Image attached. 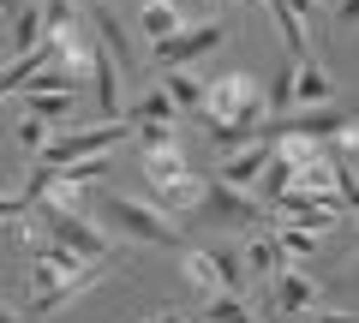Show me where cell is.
<instances>
[{"instance_id": "obj_29", "label": "cell", "mask_w": 359, "mask_h": 323, "mask_svg": "<svg viewBox=\"0 0 359 323\" xmlns=\"http://www.w3.org/2000/svg\"><path fill=\"white\" fill-rule=\"evenodd\" d=\"M144 6H150V0H144Z\"/></svg>"}, {"instance_id": "obj_28", "label": "cell", "mask_w": 359, "mask_h": 323, "mask_svg": "<svg viewBox=\"0 0 359 323\" xmlns=\"http://www.w3.org/2000/svg\"><path fill=\"white\" fill-rule=\"evenodd\" d=\"M72 6H108V0H72Z\"/></svg>"}, {"instance_id": "obj_10", "label": "cell", "mask_w": 359, "mask_h": 323, "mask_svg": "<svg viewBox=\"0 0 359 323\" xmlns=\"http://www.w3.org/2000/svg\"><path fill=\"white\" fill-rule=\"evenodd\" d=\"M269 168V138L264 144H245V150H233L228 162H222V186H233V192H245V186H257Z\"/></svg>"}, {"instance_id": "obj_15", "label": "cell", "mask_w": 359, "mask_h": 323, "mask_svg": "<svg viewBox=\"0 0 359 323\" xmlns=\"http://www.w3.org/2000/svg\"><path fill=\"white\" fill-rule=\"evenodd\" d=\"M323 233H306V228H282L276 233V252H282V263H306L311 252H318Z\"/></svg>"}, {"instance_id": "obj_9", "label": "cell", "mask_w": 359, "mask_h": 323, "mask_svg": "<svg viewBox=\"0 0 359 323\" xmlns=\"http://www.w3.org/2000/svg\"><path fill=\"white\" fill-rule=\"evenodd\" d=\"M192 216H210V221H245V216H264V209H257L245 192H233V186H204V198H198Z\"/></svg>"}, {"instance_id": "obj_23", "label": "cell", "mask_w": 359, "mask_h": 323, "mask_svg": "<svg viewBox=\"0 0 359 323\" xmlns=\"http://www.w3.org/2000/svg\"><path fill=\"white\" fill-rule=\"evenodd\" d=\"M25 209H30V198H25V192L0 198V221H18V216H25Z\"/></svg>"}, {"instance_id": "obj_14", "label": "cell", "mask_w": 359, "mask_h": 323, "mask_svg": "<svg viewBox=\"0 0 359 323\" xmlns=\"http://www.w3.org/2000/svg\"><path fill=\"white\" fill-rule=\"evenodd\" d=\"M186 282L198 294H222V270H216V252H186Z\"/></svg>"}, {"instance_id": "obj_12", "label": "cell", "mask_w": 359, "mask_h": 323, "mask_svg": "<svg viewBox=\"0 0 359 323\" xmlns=\"http://www.w3.org/2000/svg\"><path fill=\"white\" fill-rule=\"evenodd\" d=\"M42 42V6H30V0H13V48L30 54Z\"/></svg>"}, {"instance_id": "obj_13", "label": "cell", "mask_w": 359, "mask_h": 323, "mask_svg": "<svg viewBox=\"0 0 359 323\" xmlns=\"http://www.w3.org/2000/svg\"><path fill=\"white\" fill-rule=\"evenodd\" d=\"M180 25H186V18H180L174 0H150V6H144V36H150V42H168Z\"/></svg>"}, {"instance_id": "obj_11", "label": "cell", "mask_w": 359, "mask_h": 323, "mask_svg": "<svg viewBox=\"0 0 359 323\" xmlns=\"http://www.w3.org/2000/svg\"><path fill=\"white\" fill-rule=\"evenodd\" d=\"M162 96L180 108V114H198V108H204V78H192L186 66H174V72H168V84H162Z\"/></svg>"}, {"instance_id": "obj_21", "label": "cell", "mask_w": 359, "mask_h": 323, "mask_svg": "<svg viewBox=\"0 0 359 323\" xmlns=\"http://www.w3.org/2000/svg\"><path fill=\"white\" fill-rule=\"evenodd\" d=\"M18 144H25V150H36V156H42V144H48V120L25 114V120H18Z\"/></svg>"}, {"instance_id": "obj_16", "label": "cell", "mask_w": 359, "mask_h": 323, "mask_svg": "<svg viewBox=\"0 0 359 323\" xmlns=\"http://www.w3.org/2000/svg\"><path fill=\"white\" fill-rule=\"evenodd\" d=\"M138 150H144V156L180 150V126H174V120H144V126H138Z\"/></svg>"}, {"instance_id": "obj_6", "label": "cell", "mask_w": 359, "mask_h": 323, "mask_svg": "<svg viewBox=\"0 0 359 323\" xmlns=\"http://www.w3.org/2000/svg\"><path fill=\"white\" fill-rule=\"evenodd\" d=\"M330 96H335V78L323 72V66L299 60V66H287V72L276 78V90L264 96V108H276V114H287V108H323Z\"/></svg>"}, {"instance_id": "obj_7", "label": "cell", "mask_w": 359, "mask_h": 323, "mask_svg": "<svg viewBox=\"0 0 359 323\" xmlns=\"http://www.w3.org/2000/svg\"><path fill=\"white\" fill-rule=\"evenodd\" d=\"M222 42H228V25H222V18H210V25H180L168 42H156V60L162 66H192V60H204V54H216Z\"/></svg>"}, {"instance_id": "obj_27", "label": "cell", "mask_w": 359, "mask_h": 323, "mask_svg": "<svg viewBox=\"0 0 359 323\" xmlns=\"http://www.w3.org/2000/svg\"><path fill=\"white\" fill-rule=\"evenodd\" d=\"M0 323H18V311H13V305H0Z\"/></svg>"}, {"instance_id": "obj_22", "label": "cell", "mask_w": 359, "mask_h": 323, "mask_svg": "<svg viewBox=\"0 0 359 323\" xmlns=\"http://www.w3.org/2000/svg\"><path fill=\"white\" fill-rule=\"evenodd\" d=\"M269 13H276V18H294V25H306V18L318 13V0H269Z\"/></svg>"}, {"instance_id": "obj_20", "label": "cell", "mask_w": 359, "mask_h": 323, "mask_svg": "<svg viewBox=\"0 0 359 323\" xmlns=\"http://www.w3.org/2000/svg\"><path fill=\"white\" fill-rule=\"evenodd\" d=\"M144 120H180V108L168 102L162 90H150L144 102H132V126H144Z\"/></svg>"}, {"instance_id": "obj_4", "label": "cell", "mask_w": 359, "mask_h": 323, "mask_svg": "<svg viewBox=\"0 0 359 323\" xmlns=\"http://www.w3.org/2000/svg\"><path fill=\"white\" fill-rule=\"evenodd\" d=\"M42 221H48V240H54V246L78 252L84 263H114V240H108L90 216H78V209H42Z\"/></svg>"}, {"instance_id": "obj_18", "label": "cell", "mask_w": 359, "mask_h": 323, "mask_svg": "<svg viewBox=\"0 0 359 323\" xmlns=\"http://www.w3.org/2000/svg\"><path fill=\"white\" fill-rule=\"evenodd\" d=\"M240 263L257 270V275H276V270H282V252H276V240H252V246L240 252Z\"/></svg>"}, {"instance_id": "obj_26", "label": "cell", "mask_w": 359, "mask_h": 323, "mask_svg": "<svg viewBox=\"0 0 359 323\" xmlns=\"http://www.w3.org/2000/svg\"><path fill=\"white\" fill-rule=\"evenodd\" d=\"M150 323H186V317H180V311H156Z\"/></svg>"}, {"instance_id": "obj_2", "label": "cell", "mask_w": 359, "mask_h": 323, "mask_svg": "<svg viewBox=\"0 0 359 323\" xmlns=\"http://www.w3.org/2000/svg\"><path fill=\"white\" fill-rule=\"evenodd\" d=\"M108 263H84L78 252H66V246H42L36 252V270H30V294H36V311L48 317V311H60V305H72L78 294H84L96 275H102Z\"/></svg>"}, {"instance_id": "obj_3", "label": "cell", "mask_w": 359, "mask_h": 323, "mask_svg": "<svg viewBox=\"0 0 359 323\" xmlns=\"http://www.w3.org/2000/svg\"><path fill=\"white\" fill-rule=\"evenodd\" d=\"M96 216H102L114 233H126V240H144V246H174V240H180L174 221H168L162 209L138 204V198H102V204H96Z\"/></svg>"}, {"instance_id": "obj_8", "label": "cell", "mask_w": 359, "mask_h": 323, "mask_svg": "<svg viewBox=\"0 0 359 323\" xmlns=\"http://www.w3.org/2000/svg\"><path fill=\"white\" fill-rule=\"evenodd\" d=\"M269 294H276V305H282V311H294V317H306V311L318 305V282H311L306 270H287V263L269 275Z\"/></svg>"}, {"instance_id": "obj_24", "label": "cell", "mask_w": 359, "mask_h": 323, "mask_svg": "<svg viewBox=\"0 0 359 323\" xmlns=\"http://www.w3.org/2000/svg\"><path fill=\"white\" fill-rule=\"evenodd\" d=\"M306 323H353V311H306Z\"/></svg>"}, {"instance_id": "obj_25", "label": "cell", "mask_w": 359, "mask_h": 323, "mask_svg": "<svg viewBox=\"0 0 359 323\" xmlns=\"http://www.w3.org/2000/svg\"><path fill=\"white\" fill-rule=\"evenodd\" d=\"M335 18L347 25V18H353V0H335Z\"/></svg>"}, {"instance_id": "obj_17", "label": "cell", "mask_w": 359, "mask_h": 323, "mask_svg": "<svg viewBox=\"0 0 359 323\" xmlns=\"http://www.w3.org/2000/svg\"><path fill=\"white\" fill-rule=\"evenodd\" d=\"M198 198H204V180H198V174H180L162 192V209H198Z\"/></svg>"}, {"instance_id": "obj_19", "label": "cell", "mask_w": 359, "mask_h": 323, "mask_svg": "<svg viewBox=\"0 0 359 323\" xmlns=\"http://www.w3.org/2000/svg\"><path fill=\"white\" fill-rule=\"evenodd\" d=\"M204 317H210V323H252V311L240 305V294H210Z\"/></svg>"}, {"instance_id": "obj_1", "label": "cell", "mask_w": 359, "mask_h": 323, "mask_svg": "<svg viewBox=\"0 0 359 323\" xmlns=\"http://www.w3.org/2000/svg\"><path fill=\"white\" fill-rule=\"evenodd\" d=\"M198 114L210 120V132H216L222 144H240V138H252L257 126H264V90H257L245 72H228V78H216V84H204V108Z\"/></svg>"}, {"instance_id": "obj_5", "label": "cell", "mask_w": 359, "mask_h": 323, "mask_svg": "<svg viewBox=\"0 0 359 323\" xmlns=\"http://www.w3.org/2000/svg\"><path fill=\"white\" fill-rule=\"evenodd\" d=\"M126 120H96L84 132H66V138H48L42 144V162L48 168H66V162H90V156H108L114 144H126Z\"/></svg>"}]
</instances>
